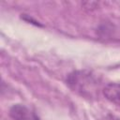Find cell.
Segmentation results:
<instances>
[{"instance_id":"1","label":"cell","mask_w":120,"mask_h":120,"mask_svg":"<svg viewBox=\"0 0 120 120\" xmlns=\"http://www.w3.org/2000/svg\"><path fill=\"white\" fill-rule=\"evenodd\" d=\"M67 83L72 91L85 98H93L98 86L97 79L85 70H77L70 73L67 78Z\"/></svg>"},{"instance_id":"2","label":"cell","mask_w":120,"mask_h":120,"mask_svg":"<svg viewBox=\"0 0 120 120\" xmlns=\"http://www.w3.org/2000/svg\"><path fill=\"white\" fill-rule=\"evenodd\" d=\"M103 94L109 101L120 107V83L110 82L106 84L103 89Z\"/></svg>"},{"instance_id":"3","label":"cell","mask_w":120,"mask_h":120,"mask_svg":"<svg viewBox=\"0 0 120 120\" xmlns=\"http://www.w3.org/2000/svg\"><path fill=\"white\" fill-rule=\"evenodd\" d=\"M9 113L13 120H32L30 111L22 104L13 105L9 111Z\"/></svg>"}]
</instances>
